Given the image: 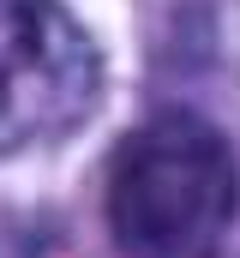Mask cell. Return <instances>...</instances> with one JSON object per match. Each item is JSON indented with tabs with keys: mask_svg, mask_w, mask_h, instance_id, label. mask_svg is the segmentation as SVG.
<instances>
[{
	"mask_svg": "<svg viewBox=\"0 0 240 258\" xmlns=\"http://www.w3.org/2000/svg\"><path fill=\"white\" fill-rule=\"evenodd\" d=\"M240 204L234 150L210 120L138 126L108 174V228L126 258H216Z\"/></svg>",
	"mask_w": 240,
	"mask_h": 258,
	"instance_id": "1",
	"label": "cell"
},
{
	"mask_svg": "<svg viewBox=\"0 0 240 258\" xmlns=\"http://www.w3.org/2000/svg\"><path fill=\"white\" fill-rule=\"evenodd\" d=\"M96 84L102 60L60 0H0V150L66 132Z\"/></svg>",
	"mask_w": 240,
	"mask_h": 258,
	"instance_id": "2",
	"label": "cell"
}]
</instances>
